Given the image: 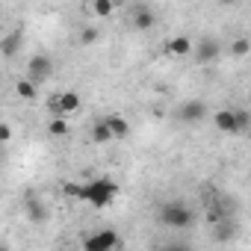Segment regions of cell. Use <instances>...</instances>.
<instances>
[{"label":"cell","mask_w":251,"mask_h":251,"mask_svg":"<svg viewBox=\"0 0 251 251\" xmlns=\"http://www.w3.org/2000/svg\"><path fill=\"white\" fill-rule=\"evenodd\" d=\"M213 127L225 136H245L251 130V112L242 106H222L213 112Z\"/></svg>","instance_id":"obj_1"},{"label":"cell","mask_w":251,"mask_h":251,"mask_svg":"<svg viewBox=\"0 0 251 251\" xmlns=\"http://www.w3.org/2000/svg\"><path fill=\"white\" fill-rule=\"evenodd\" d=\"M118 195H121V186H118L115 180H109V177H95V180H86V183H83V198H80V201H86V204L103 210V207H109Z\"/></svg>","instance_id":"obj_2"},{"label":"cell","mask_w":251,"mask_h":251,"mask_svg":"<svg viewBox=\"0 0 251 251\" xmlns=\"http://www.w3.org/2000/svg\"><path fill=\"white\" fill-rule=\"evenodd\" d=\"M157 219H160L166 227H189V225L195 222L192 210H189L183 201H166V204H160Z\"/></svg>","instance_id":"obj_3"},{"label":"cell","mask_w":251,"mask_h":251,"mask_svg":"<svg viewBox=\"0 0 251 251\" xmlns=\"http://www.w3.org/2000/svg\"><path fill=\"white\" fill-rule=\"evenodd\" d=\"M118 245H121V236L115 230H98V233H92V236L83 239V248L86 251H112Z\"/></svg>","instance_id":"obj_4"},{"label":"cell","mask_w":251,"mask_h":251,"mask_svg":"<svg viewBox=\"0 0 251 251\" xmlns=\"http://www.w3.org/2000/svg\"><path fill=\"white\" fill-rule=\"evenodd\" d=\"M27 71H30V80H36V83H45V80L53 74V62H50V56H45V53H36V56H30V62H27Z\"/></svg>","instance_id":"obj_5"},{"label":"cell","mask_w":251,"mask_h":251,"mask_svg":"<svg viewBox=\"0 0 251 251\" xmlns=\"http://www.w3.org/2000/svg\"><path fill=\"white\" fill-rule=\"evenodd\" d=\"M166 53L175 56V59H189V56L195 53V42H192L189 36H172V39L166 42Z\"/></svg>","instance_id":"obj_6"},{"label":"cell","mask_w":251,"mask_h":251,"mask_svg":"<svg viewBox=\"0 0 251 251\" xmlns=\"http://www.w3.org/2000/svg\"><path fill=\"white\" fill-rule=\"evenodd\" d=\"M219 53H222V48H219V42H216V39H201L192 56H195V62H198V65H210V62H216V59H219Z\"/></svg>","instance_id":"obj_7"},{"label":"cell","mask_w":251,"mask_h":251,"mask_svg":"<svg viewBox=\"0 0 251 251\" xmlns=\"http://www.w3.org/2000/svg\"><path fill=\"white\" fill-rule=\"evenodd\" d=\"M177 118L186 121V124H195V121L207 118V103L204 100H183L180 109H177Z\"/></svg>","instance_id":"obj_8"},{"label":"cell","mask_w":251,"mask_h":251,"mask_svg":"<svg viewBox=\"0 0 251 251\" xmlns=\"http://www.w3.org/2000/svg\"><path fill=\"white\" fill-rule=\"evenodd\" d=\"M106 124H109V130H112V136H115V139H127V136H130V121L124 118L121 112L106 115Z\"/></svg>","instance_id":"obj_9"},{"label":"cell","mask_w":251,"mask_h":251,"mask_svg":"<svg viewBox=\"0 0 251 251\" xmlns=\"http://www.w3.org/2000/svg\"><path fill=\"white\" fill-rule=\"evenodd\" d=\"M154 24H157V18H154V12H151L148 6H136V9H133V27H136V30L148 33Z\"/></svg>","instance_id":"obj_10"},{"label":"cell","mask_w":251,"mask_h":251,"mask_svg":"<svg viewBox=\"0 0 251 251\" xmlns=\"http://www.w3.org/2000/svg\"><path fill=\"white\" fill-rule=\"evenodd\" d=\"M80 106H83V98L77 92H59V109H62V115H74Z\"/></svg>","instance_id":"obj_11"},{"label":"cell","mask_w":251,"mask_h":251,"mask_svg":"<svg viewBox=\"0 0 251 251\" xmlns=\"http://www.w3.org/2000/svg\"><path fill=\"white\" fill-rule=\"evenodd\" d=\"M48 133H50L53 139H62V136H68V133H71L68 115H53V118L48 121Z\"/></svg>","instance_id":"obj_12"},{"label":"cell","mask_w":251,"mask_h":251,"mask_svg":"<svg viewBox=\"0 0 251 251\" xmlns=\"http://www.w3.org/2000/svg\"><path fill=\"white\" fill-rule=\"evenodd\" d=\"M89 136H92V142H95V145H106V142H112V139H115V136H112V130H109V124H106V118L92 124V133H89Z\"/></svg>","instance_id":"obj_13"},{"label":"cell","mask_w":251,"mask_h":251,"mask_svg":"<svg viewBox=\"0 0 251 251\" xmlns=\"http://www.w3.org/2000/svg\"><path fill=\"white\" fill-rule=\"evenodd\" d=\"M39 83L36 80H18V86H15V92H18V98H24V100H36V95H39V89H36Z\"/></svg>","instance_id":"obj_14"},{"label":"cell","mask_w":251,"mask_h":251,"mask_svg":"<svg viewBox=\"0 0 251 251\" xmlns=\"http://www.w3.org/2000/svg\"><path fill=\"white\" fill-rule=\"evenodd\" d=\"M115 6H118V0H92V12L98 18H109L115 12Z\"/></svg>","instance_id":"obj_15"},{"label":"cell","mask_w":251,"mask_h":251,"mask_svg":"<svg viewBox=\"0 0 251 251\" xmlns=\"http://www.w3.org/2000/svg\"><path fill=\"white\" fill-rule=\"evenodd\" d=\"M24 207H27V216H30L33 222H45V219H48V207H42L36 198H27Z\"/></svg>","instance_id":"obj_16"},{"label":"cell","mask_w":251,"mask_h":251,"mask_svg":"<svg viewBox=\"0 0 251 251\" xmlns=\"http://www.w3.org/2000/svg\"><path fill=\"white\" fill-rule=\"evenodd\" d=\"M248 53H251V39H233V42H230V56L242 59V56H248Z\"/></svg>","instance_id":"obj_17"},{"label":"cell","mask_w":251,"mask_h":251,"mask_svg":"<svg viewBox=\"0 0 251 251\" xmlns=\"http://www.w3.org/2000/svg\"><path fill=\"white\" fill-rule=\"evenodd\" d=\"M18 45H21V33H9V36L3 39V56H15Z\"/></svg>","instance_id":"obj_18"},{"label":"cell","mask_w":251,"mask_h":251,"mask_svg":"<svg viewBox=\"0 0 251 251\" xmlns=\"http://www.w3.org/2000/svg\"><path fill=\"white\" fill-rule=\"evenodd\" d=\"M62 195H68V198H83V183H77V180H68V183H62Z\"/></svg>","instance_id":"obj_19"},{"label":"cell","mask_w":251,"mask_h":251,"mask_svg":"<svg viewBox=\"0 0 251 251\" xmlns=\"http://www.w3.org/2000/svg\"><path fill=\"white\" fill-rule=\"evenodd\" d=\"M98 39H100V33H98L95 27H86V30L80 33V42H83V45H95Z\"/></svg>","instance_id":"obj_20"},{"label":"cell","mask_w":251,"mask_h":251,"mask_svg":"<svg viewBox=\"0 0 251 251\" xmlns=\"http://www.w3.org/2000/svg\"><path fill=\"white\" fill-rule=\"evenodd\" d=\"M0 139H3V142L12 139V127H9V124H3V127H0Z\"/></svg>","instance_id":"obj_21"}]
</instances>
